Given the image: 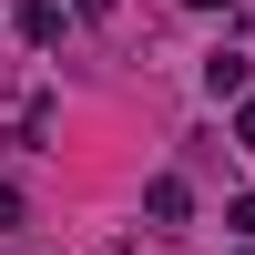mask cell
Returning a JSON list of instances; mask_svg holds the SVG:
<instances>
[{"label":"cell","mask_w":255,"mask_h":255,"mask_svg":"<svg viewBox=\"0 0 255 255\" xmlns=\"http://www.w3.org/2000/svg\"><path fill=\"white\" fill-rule=\"evenodd\" d=\"M143 215H153L163 235H184V225H194V184H184V174H153V184H143Z\"/></svg>","instance_id":"cell-1"},{"label":"cell","mask_w":255,"mask_h":255,"mask_svg":"<svg viewBox=\"0 0 255 255\" xmlns=\"http://www.w3.org/2000/svg\"><path fill=\"white\" fill-rule=\"evenodd\" d=\"M245 72H255L245 51H215V61H204V92H215V102H235V92H245Z\"/></svg>","instance_id":"cell-2"},{"label":"cell","mask_w":255,"mask_h":255,"mask_svg":"<svg viewBox=\"0 0 255 255\" xmlns=\"http://www.w3.org/2000/svg\"><path fill=\"white\" fill-rule=\"evenodd\" d=\"M20 41L51 51V41H61V0H20Z\"/></svg>","instance_id":"cell-3"},{"label":"cell","mask_w":255,"mask_h":255,"mask_svg":"<svg viewBox=\"0 0 255 255\" xmlns=\"http://www.w3.org/2000/svg\"><path fill=\"white\" fill-rule=\"evenodd\" d=\"M225 225H235V235H255V194H235V204H225Z\"/></svg>","instance_id":"cell-4"},{"label":"cell","mask_w":255,"mask_h":255,"mask_svg":"<svg viewBox=\"0 0 255 255\" xmlns=\"http://www.w3.org/2000/svg\"><path fill=\"white\" fill-rule=\"evenodd\" d=\"M235 143H255V92H235Z\"/></svg>","instance_id":"cell-5"},{"label":"cell","mask_w":255,"mask_h":255,"mask_svg":"<svg viewBox=\"0 0 255 255\" xmlns=\"http://www.w3.org/2000/svg\"><path fill=\"white\" fill-rule=\"evenodd\" d=\"M0 225H20V184H0Z\"/></svg>","instance_id":"cell-6"},{"label":"cell","mask_w":255,"mask_h":255,"mask_svg":"<svg viewBox=\"0 0 255 255\" xmlns=\"http://www.w3.org/2000/svg\"><path fill=\"white\" fill-rule=\"evenodd\" d=\"M184 10H225V0H184Z\"/></svg>","instance_id":"cell-7"},{"label":"cell","mask_w":255,"mask_h":255,"mask_svg":"<svg viewBox=\"0 0 255 255\" xmlns=\"http://www.w3.org/2000/svg\"><path fill=\"white\" fill-rule=\"evenodd\" d=\"M235 255H255V235H245V245H235Z\"/></svg>","instance_id":"cell-8"}]
</instances>
